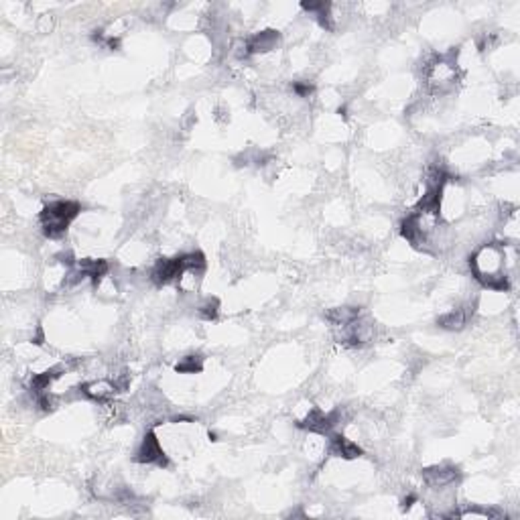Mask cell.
<instances>
[{
    "instance_id": "ba28073f",
    "label": "cell",
    "mask_w": 520,
    "mask_h": 520,
    "mask_svg": "<svg viewBox=\"0 0 520 520\" xmlns=\"http://www.w3.org/2000/svg\"><path fill=\"white\" fill-rule=\"evenodd\" d=\"M80 391L85 399L96 400V402H104V400H108L116 393V386H114L112 380H94V382L81 384Z\"/></svg>"
},
{
    "instance_id": "e0dca14e",
    "label": "cell",
    "mask_w": 520,
    "mask_h": 520,
    "mask_svg": "<svg viewBox=\"0 0 520 520\" xmlns=\"http://www.w3.org/2000/svg\"><path fill=\"white\" fill-rule=\"evenodd\" d=\"M293 90H295V94L297 96H301V98H307L311 92H313V85L309 83V81H305V83H301V81H297V83H293Z\"/></svg>"
},
{
    "instance_id": "8fae6325",
    "label": "cell",
    "mask_w": 520,
    "mask_h": 520,
    "mask_svg": "<svg viewBox=\"0 0 520 520\" xmlns=\"http://www.w3.org/2000/svg\"><path fill=\"white\" fill-rule=\"evenodd\" d=\"M76 269L80 271V275L85 279H92L96 284L100 282V280L104 279L106 275H108V271H110V267H108V262L106 260H94V258H85V260H80L78 264H76Z\"/></svg>"
},
{
    "instance_id": "7a4b0ae2",
    "label": "cell",
    "mask_w": 520,
    "mask_h": 520,
    "mask_svg": "<svg viewBox=\"0 0 520 520\" xmlns=\"http://www.w3.org/2000/svg\"><path fill=\"white\" fill-rule=\"evenodd\" d=\"M81 211V205L78 201L59 200L49 203L43 211H41V224H43V232L49 238H59L65 234L67 226L78 218Z\"/></svg>"
},
{
    "instance_id": "5bb4252c",
    "label": "cell",
    "mask_w": 520,
    "mask_h": 520,
    "mask_svg": "<svg viewBox=\"0 0 520 520\" xmlns=\"http://www.w3.org/2000/svg\"><path fill=\"white\" fill-rule=\"evenodd\" d=\"M61 372H63V366H55V368H49V370L41 372L37 376H33V380H31L33 391H35V393H45V391L49 388V384H51L55 378L61 376Z\"/></svg>"
},
{
    "instance_id": "ac0fdd59",
    "label": "cell",
    "mask_w": 520,
    "mask_h": 520,
    "mask_svg": "<svg viewBox=\"0 0 520 520\" xmlns=\"http://www.w3.org/2000/svg\"><path fill=\"white\" fill-rule=\"evenodd\" d=\"M413 502H417V496H413V494H410V496H406V498L402 500V508H410V506H413Z\"/></svg>"
},
{
    "instance_id": "7c38bea8",
    "label": "cell",
    "mask_w": 520,
    "mask_h": 520,
    "mask_svg": "<svg viewBox=\"0 0 520 520\" xmlns=\"http://www.w3.org/2000/svg\"><path fill=\"white\" fill-rule=\"evenodd\" d=\"M325 318L333 327H344V325H350L356 320H360V309L358 307H335V309H329L325 313Z\"/></svg>"
},
{
    "instance_id": "3957f363",
    "label": "cell",
    "mask_w": 520,
    "mask_h": 520,
    "mask_svg": "<svg viewBox=\"0 0 520 520\" xmlns=\"http://www.w3.org/2000/svg\"><path fill=\"white\" fill-rule=\"evenodd\" d=\"M340 421V413L333 410V413H323L321 408H313L309 410V415L299 423L301 429H307L311 433H329Z\"/></svg>"
},
{
    "instance_id": "4fadbf2b",
    "label": "cell",
    "mask_w": 520,
    "mask_h": 520,
    "mask_svg": "<svg viewBox=\"0 0 520 520\" xmlns=\"http://www.w3.org/2000/svg\"><path fill=\"white\" fill-rule=\"evenodd\" d=\"M470 320V311L468 309H455V311H449V313H445L443 318H439V323L443 329H461L466 323Z\"/></svg>"
},
{
    "instance_id": "5b68a950",
    "label": "cell",
    "mask_w": 520,
    "mask_h": 520,
    "mask_svg": "<svg viewBox=\"0 0 520 520\" xmlns=\"http://www.w3.org/2000/svg\"><path fill=\"white\" fill-rule=\"evenodd\" d=\"M183 275V260L181 256L177 258H163L155 264L153 273H151V279L157 284H167L171 280H179Z\"/></svg>"
},
{
    "instance_id": "277c9868",
    "label": "cell",
    "mask_w": 520,
    "mask_h": 520,
    "mask_svg": "<svg viewBox=\"0 0 520 520\" xmlns=\"http://www.w3.org/2000/svg\"><path fill=\"white\" fill-rule=\"evenodd\" d=\"M136 461L138 464H155L159 468H165L167 466V455L160 447L159 439L153 431H149L145 435V439L141 443L138 451H136Z\"/></svg>"
},
{
    "instance_id": "2e32d148",
    "label": "cell",
    "mask_w": 520,
    "mask_h": 520,
    "mask_svg": "<svg viewBox=\"0 0 520 520\" xmlns=\"http://www.w3.org/2000/svg\"><path fill=\"white\" fill-rule=\"evenodd\" d=\"M218 311H220V303H218V299H207L203 305L200 307V315L201 320L205 321H211L218 318Z\"/></svg>"
},
{
    "instance_id": "9c48e42d",
    "label": "cell",
    "mask_w": 520,
    "mask_h": 520,
    "mask_svg": "<svg viewBox=\"0 0 520 520\" xmlns=\"http://www.w3.org/2000/svg\"><path fill=\"white\" fill-rule=\"evenodd\" d=\"M423 476H425V480H427L429 486H433V488H443V486H449V483H453V481L457 480V478H459V472H457V468H453V466H435V468L425 470Z\"/></svg>"
},
{
    "instance_id": "8992f818",
    "label": "cell",
    "mask_w": 520,
    "mask_h": 520,
    "mask_svg": "<svg viewBox=\"0 0 520 520\" xmlns=\"http://www.w3.org/2000/svg\"><path fill=\"white\" fill-rule=\"evenodd\" d=\"M400 234H402L404 240H408L413 246H423V244H427V230L423 228V220H421L419 211H417V214H410V216H406V218L402 220V224H400Z\"/></svg>"
},
{
    "instance_id": "30bf717a",
    "label": "cell",
    "mask_w": 520,
    "mask_h": 520,
    "mask_svg": "<svg viewBox=\"0 0 520 520\" xmlns=\"http://www.w3.org/2000/svg\"><path fill=\"white\" fill-rule=\"evenodd\" d=\"M329 453L335 457H344V459H356L362 455V447L358 443L346 439L342 435H333L329 439Z\"/></svg>"
},
{
    "instance_id": "52a82bcc",
    "label": "cell",
    "mask_w": 520,
    "mask_h": 520,
    "mask_svg": "<svg viewBox=\"0 0 520 520\" xmlns=\"http://www.w3.org/2000/svg\"><path fill=\"white\" fill-rule=\"evenodd\" d=\"M279 33L273 31V29H269V31L252 35L250 39L246 41L244 49H246V53H269V51H273L279 45Z\"/></svg>"
},
{
    "instance_id": "6da1fadb",
    "label": "cell",
    "mask_w": 520,
    "mask_h": 520,
    "mask_svg": "<svg viewBox=\"0 0 520 520\" xmlns=\"http://www.w3.org/2000/svg\"><path fill=\"white\" fill-rule=\"evenodd\" d=\"M504 248L500 244H486L474 254L470 267L481 287L492 291H506L508 277L504 275Z\"/></svg>"
},
{
    "instance_id": "9a60e30c",
    "label": "cell",
    "mask_w": 520,
    "mask_h": 520,
    "mask_svg": "<svg viewBox=\"0 0 520 520\" xmlns=\"http://www.w3.org/2000/svg\"><path fill=\"white\" fill-rule=\"evenodd\" d=\"M201 362H203L201 356H185L175 366V370L183 374H196V372H201Z\"/></svg>"
}]
</instances>
